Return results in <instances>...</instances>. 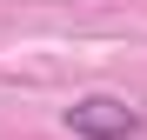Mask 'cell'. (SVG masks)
Returning <instances> with one entry per match:
<instances>
[{"mask_svg": "<svg viewBox=\"0 0 147 140\" xmlns=\"http://www.w3.org/2000/svg\"><path fill=\"white\" fill-rule=\"evenodd\" d=\"M147 113L134 100H120V93H80V100L67 107V133L74 140H140Z\"/></svg>", "mask_w": 147, "mask_h": 140, "instance_id": "cell-1", "label": "cell"}]
</instances>
